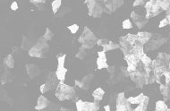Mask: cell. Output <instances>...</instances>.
Masks as SVG:
<instances>
[{"mask_svg":"<svg viewBox=\"0 0 170 111\" xmlns=\"http://www.w3.org/2000/svg\"><path fill=\"white\" fill-rule=\"evenodd\" d=\"M59 80L56 77V72H50L48 76H47V80H46V83L50 87L51 90H55L56 88V86L58 85Z\"/></svg>","mask_w":170,"mask_h":111,"instance_id":"obj_12","label":"cell"},{"mask_svg":"<svg viewBox=\"0 0 170 111\" xmlns=\"http://www.w3.org/2000/svg\"><path fill=\"white\" fill-rule=\"evenodd\" d=\"M131 19H132V20L134 21V23H135V22H137V21H139L143 20L144 18H143V16H141V15L137 14L134 11H133V12L131 13Z\"/></svg>","mask_w":170,"mask_h":111,"instance_id":"obj_37","label":"cell"},{"mask_svg":"<svg viewBox=\"0 0 170 111\" xmlns=\"http://www.w3.org/2000/svg\"><path fill=\"white\" fill-rule=\"evenodd\" d=\"M167 25H169V21H168V19H167V17H166V18H164L163 20H161V21H160L159 28H163V27H166Z\"/></svg>","mask_w":170,"mask_h":111,"instance_id":"obj_42","label":"cell"},{"mask_svg":"<svg viewBox=\"0 0 170 111\" xmlns=\"http://www.w3.org/2000/svg\"><path fill=\"white\" fill-rule=\"evenodd\" d=\"M107 70H108V72L111 74V76L112 75H114V73H115V72H116V65H108V67L107 68Z\"/></svg>","mask_w":170,"mask_h":111,"instance_id":"obj_45","label":"cell"},{"mask_svg":"<svg viewBox=\"0 0 170 111\" xmlns=\"http://www.w3.org/2000/svg\"><path fill=\"white\" fill-rule=\"evenodd\" d=\"M32 46L30 43V39L27 36L22 35V45H21V48L22 50H29Z\"/></svg>","mask_w":170,"mask_h":111,"instance_id":"obj_24","label":"cell"},{"mask_svg":"<svg viewBox=\"0 0 170 111\" xmlns=\"http://www.w3.org/2000/svg\"><path fill=\"white\" fill-rule=\"evenodd\" d=\"M25 68H26L27 75L29 76L30 79H34L40 73V69L39 68L38 65L34 64H26Z\"/></svg>","mask_w":170,"mask_h":111,"instance_id":"obj_11","label":"cell"},{"mask_svg":"<svg viewBox=\"0 0 170 111\" xmlns=\"http://www.w3.org/2000/svg\"><path fill=\"white\" fill-rule=\"evenodd\" d=\"M67 29L70 30V32L72 34H75L78 30H79V25L74 23V24H72V25H68L67 26Z\"/></svg>","mask_w":170,"mask_h":111,"instance_id":"obj_38","label":"cell"},{"mask_svg":"<svg viewBox=\"0 0 170 111\" xmlns=\"http://www.w3.org/2000/svg\"><path fill=\"white\" fill-rule=\"evenodd\" d=\"M140 61H142V63L144 64V66H150V65H151V64H152L151 58L149 57L146 54H145L143 56H142V58L140 59Z\"/></svg>","mask_w":170,"mask_h":111,"instance_id":"obj_33","label":"cell"},{"mask_svg":"<svg viewBox=\"0 0 170 111\" xmlns=\"http://www.w3.org/2000/svg\"><path fill=\"white\" fill-rule=\"evenodd\" d=\"M169 59L170 55L167 54V53H160L158 56V58H157V60L159 62H160L161 64H166L169 61Z\"/></svg>","mask_w":170,"mask_h":111,"instance_id":"obj_26","label":"cell"},{"mask_svg":"<svg viewBox=\"0 0 170 111\" xmlns=\"http://www.w3.org/2000/svg\"><path fill=\"white\" fill-rule=\"evenodd\" d=\"M132 53H134L138 58H142V56H143L145 55V52H144V48H143V45L140 44V43H136L133 46V50H132Z\"/></svg>","mask_w":170,"mask_h":111,"instance_id":"obj_15","label":"cell"},{"mask_svg":"<svg viewBox=\"0 0 170 111\" xmlns=\"http://www.w3.org/2000/svg\"><path fill=\"white\" fill-rule=\"evenodd\" d=\"M103 51L105 52H108V51H111V50H116V49H118L120 48V45L116 43V42H113L111 40H109V42L106 45H104L103 47Z\"/></svg>","mask_w":170,"mask_h":111,"instance_id":"obj_19","label":"cell"},{"mask_svg":"<svg viewBox=\"0 0 170 111\" xmlns=\"http://www.w3.org/2000/svg\"><path fill=\"white\" fill-rule=\"evenodd\" d=\"M75 85L77 86V87H79L80 89H82V90H87V88H86V86L84 85V83L81 81V80H75Z\"/></svg>","mask_w":170,"mask_h":111,"instance_id":"obj_41","label":"cell"},{"mask_svg":"<svg viewBox=\"0 0 170 111\" xmlns=\"http://www.w3.org/2000/svg\"><path fill=\"white\" fill-rule=\"evenodd\" d=\"M84 3L87 4L88 6V14L90 16H91L92 13L94 12L96 6H97V1L96 0H84Z\"/></svg>","mask_w":170,"mask_h":111,"instance_id":"obj_21","label":"cell"},{"mask_svg":"<svg viewBox=\"0 0 170 111\" xmlns=\"http://www.w3.org/2000/svg\"><path fill=\"white\" fill-rule=\"evenodd\" d=\"M65 58H66V54H63V53H59V54H57V55H56L57 65H60V66H65Z\"/></svg>","mask_w":170,"mask_h":111,"instance_id":"obj_30","label":"cell"},{"mask_svg":"<svg viewBox=\"0 0 170 111\" xmlns=\"http://www.w3.org/2000/svg\"><path fill=\"white\" fill-rule=\"evenodd\" d=\"M107 56L105 51H99L98 52V58H97V68L99 70H102L104 68H108V64L107 62Z\"/></svg>","mask_w":170,"mask_h":111,"instance_id":"obj_9","label":"cell"},{"mask_svg":"<svg viewBox=\"0 0 170 111\" xmlns=\"http://www.w3.org/2000/svg\"><path fill=\"white\" fill-rule=\"evenodd\" d=\"M118 40H119V45H120V49H121V51H122L125 55L131 54V53H132V50H133V46H131V45L127 42L125 36H121V37H119Z\"/></svg>","mask_w":170,"mask_h":111,"instance_id":"obj_10","label":"cell"},{"mask_svg":"<svg viewBox=\"0 0 170 111\" xmlns=\"http://www.w3.org/2000/svg\"><path fill=\"white\" fill-rule=\"evenodd\" d=\"M129 77L133 81L135 82L136 86L138 88H143V86L145 84V74L141 73L137 70L132 73H129Z\"/></svg>","mask_w":170,"mask_h":111,"instance_id":"obj_8","label":"cell"},{"mask_svg":"<svg viewBox=\"0 0 170 111\" xmlns=\"http://www.w3.org/2000/svg\"><path fill=\"white\" fill-rule=\"evenodd\" d=\"M108 42H109V39H108V38H99L97 40V45L99 47H103L104 45L108 44Z\"/></svg>","mask_w":170,"mask_h":111,"instance_id":"obj_40","label":"cell"},{"mask_svg":"<svg viewBox=\"0 0 170 111\" xmlns=\"http://www.w3.org/2000/svg\"><path fill=\"white\" fill-rule=\"evenodd\" d=\"M105 95V90L102 88H97L93 92H92V97L95 101H101L103 99V97Z\"/></svg>","mask_w":170,"mask_h":111,"instance_id":"obj_18","label":"cell"},{"mask_svg":"<svg viewBox=\"0 0 170 111\" xmlns=\"http://www.w3.org/2000/svg\"><path fill=\"white\" fill-rule=\"evenodd\" d=\"M67 71H68L67 68H65V66L57 65V68H56V77L59 80V81H65Z\"/></svg>","mask_w":170,"mask_h":111,"instance_id":"obj_17","label":"cell"},{"mask_svg":"<svg viewBox=\"0 0 170 111\" xmlns=\"http://www.w3.org/2000/svg\"><path fill=\"white\" fill-rule=\"evenodd\" d=\"M137 37H138L137 42L140 43V44H142V45H145L151 38L152 33L148 32V31H139L137 33Z\"/></svg>","mask_w":170,"mask_h":111,"instance_id":"obj_14","label":"cell"},{"mask_svg":"<svg viewBox=\"0 0 170 111\" xmlns=\"http://www.w3.org/2000/svg\"><path fill=\"white\" fill-rule=\"evenodd\" d=\"M53 37H54V33L52 32V30H51L49 28H46L45 33H44V35L42 36V38H43L45 40L49 41V40H51V39L53 38Z\"/></svg>","mask_w":170,"mask_h":111,"instance_id":"obj_32","label":"cell"},{"mask_svg":"<svg viewBox=\"0 0 170 111\" xmlns=\"http://www.w3.org/2000/svg\"><path fill=\"white\" fill-rule=\"evenodd\" d=\"M28 54L30 56H32V57H38V58H43L46 56V53L40 51L39 49H38L36 47L32 46L29 50H28Z\"/></svg>","mask_w":170,"mask_h":111,"instance_id":"obj_16","label":"cell"},{"mask_svg":"<svg viewBox=\"0 0 170 111\" xmlns=\"http://www.w3.org/2000/svg\"><path fill=\"white\" fill-rule=\"evenodd\" d=\"M30 3L33 4L36 6L38 4H44L46 3V0H30Z\"/></svg>","mask_w":170,"mask_h":111,"instance_id":"obj_44","label":"cell"},{"mask_svg":"<svg viewBox=\"0 0 170 111\" xmlns=\"http://www.w3.org/2000/svg\"><path fill=\"white\" fill-rule=\"evenodd\" d=\"M49 105H50V101L46 97H44L43 95H40L38 98L37 105L35 106V109H37V110H43V109L48 108L49 107Z\"/></svg>","mask_w":170,"mask_h":111,"instance_id":"obj_13","label":"cell"},{"mask_svg":"<svg viewBox=\"0 0 170 111\" xmlns=\"http://www.w3.org/2000/svg\"><path fill=\"white\" fill-rule=\"evenodd\" d=\"M103 12H104L103 7H102L99 4H97V6H96V8H95V10H94V12L92 13L91 17H93V18H98V17H100V16L102 15Z\"/></svg>","mask_w":170,"mask_h":111,"instance_id":"obj_27","label":"cell"},{"mask_svg":"<svg viewBox=\"0 0 170 111\" xmlns=\"http://www.w3.org/2000/svg\"><path fill=\"white\" fill-rule=\"evenodd\" d=\"M117 105L116 109L117 111H132L131 103L128 101V99L125 98V92H120L117 96Z\"/></svg>","mask_w":170,"mask_h":111,"instance_id":"obj_5","label":"cell"},{"mask_svg":"<svg viewBox=\"0 0 170 111\" xmlns=\"http://www.w3.org/2000/svg\"><path fill=\"white\" fill-rule=\"evenodd\" d=\"M122 28L124 30H130L133 28V23L131 21L130 19H125L123 22H122Z\"/></svg>","mask_w":170,"mask_h":111,"instance_id":"obj_36","label":"cell"},{"mask_svg":"<svg viewBox=\"0 0 170 111\" xmlns=\"http://www.w3.org/2000/svg\"><path fill=\"white\" fill-rule=\"evenodd\" d=\"M18 8H19V6H18V3L17 2H13L12 4H11V9L13 10V11H16V10H18Z\"/></svg>","mask_w":170,"mask_h":111,"instance_id":"obj_47","label":"cell"},{"mask_svg":"<svg viewBox=\"0 0 170 111\" xmlns=\"http://www.w3.org/2000/svg\"><path fill=\"white\" fill-rule=\"evenodd\" d=\"M120 69H121L122 74H123L125 77H129V72L127 71V68H126V67H125V66H121Z\"/></svg>","mask_w":170,"mask_h":111,"instance_id":"obj_46","label":"cell"},{"mask_svg":"<svg viewBox=\"0 0 170 111\" xmlns=\"http://www.w3.org/2000/svg\"><path fill=\"white\" fill-rule=\"evenodd\" d=\"M125 60L127 63V71L129 73L134 72L137 70V64L140 61V58H138L134 53L125 55Z\"/></svg>","mask_w":170,"mask_h":111,"instance_id":"obj_6","label":"cell"},{"mask_svg":"<svg viewBox=\"0 0 170 111\" xmlns=\"http://www.w3.org/2000/svg\"><path fill=\"white\" fill-rule=\"evenodd\" d=\"M125 38H126L127 42H128L131 46H134V44L137 43V39H138L137 34H131V33H128L127 35H125Z\"/></svg>","mask_w":170,"mask_h":111,"instance_id":"obj_28","label":"cell"},{"mask_svg":"<svg viewBox=\"0 0 170 111\" xmlns=\"http://www.w3.org/2000/svg\"><path fill=\"white\" fill-rule=\"evenodd\" d=\"M156 111H170V110L165 101L159 100L156 102Z\"/></svg>","mask_w":170,"mask_h":111,"instance_id":"obj_25","label":"cell"},{"mask_svg":"<svg viewBox=\"0 0 170 111\" xmlns=\"http://www.w3.org/2000/svg\"><path fill=\"white\" fill-rule=\"evenodd\" d=\"M51 89H50V87L45 82V83H43L40 87H39V90H40V92L42 93V94H45V93H47L48 90H50Z\"/></svg>","mask_w":170,"mask_h":111,"instance_id":"obj_39","label":"cell"},{"mask_svg":"<svg viewBox=\"0 0 170 111\" xmlns=\"http://www.w3.org/2000/svg\"><path fill=\"white\" fill-rule=\"evenodd\" d=\"M145 9L147 12L146 18L148 20L151 17L159 15L162 12V9L160 8L157 0H150L147 3H145Z\"/></svg>","mask_w":170,"mask_h":111,"instance_id":"obj_3","label":"cell"},{"mask_svg":"<svg viewBox=\"0 0 170 111\" xmlns=\"http://www.w3.org/2000/svg\"><path fill=\"white\" fill-rule=\"evenodd\" d=\"M149 104V97L145 96L144 98L138 104V107L134 109V111H146Z\"/></svg>","mask_w":170,"mask_h":111,"instance_id":"obj_20","label":"cell"},{"mask_svg":"<svg viewBox=\"0 0 170 111\" xmlns=\"http://www.w3.org/2000/svg\"><path fill=\"white\" fill-rule=\"evenodd\" d=\"M96 1H97V2H98V1H99V2H100V1H103V0H96Z\"/></svg>","mask_w":170,"mask_h":111,"instance_id":"obj_50","label":"cell"},{"mask_svg":"<svg viewBox=\"0 0 170 111\" xmlns=\"http://www.w3.org/2000/svg\"><path fill=\"white\" fill-rule=\"evenodd\" d=\"M144 4H145V1H144V0H134V2L133 3V6H134V7L141 6V5H143Z\"/></svg>","mask_w":170,"mask_h":111,"instance_id":"obj_43","label":"cell"},{"mask_svg":"<svg viewBox=\"0 0 170 111\" xmlns=\"http://www.w3.org/2000/svg\"><path fill=\"white\" fill-rule=\"evenodd\" d=\"M85 56H86L85 48H84V47H81L79 48L78 52L76 53V55H75V57H76V58H78V59H81V60H82V59H84V57H85Z\"/></svg>","mask_w":170,"mask_h":111,"instance_id":"obj_35","label":"cell"},{"mask_svg":"<svg viewBox=\"0 0 170 111\" xmlns=\"http://www.w3.org/2000/svg\"><path fill=\"white\" fill-rule=\"evenodd\" d=\"M97 40L98 38L93 33V31L90 30V28L87 26L83 28L82 33L80 35L78 38V41L82 44V47H84L85 49L92 48L97 44Z\"/></svg>","mask_w":170,"mask_h":111,"instance_id":"obj_2","label":"cell"},{"mask_svg":"<svg viewBox=\"0 0 170 111\" xmlns=\"http://www.w3.org/2000/svg\"><path fill=\"white\" fill-rule=\"evenodd\" d=\"M4 64L9 69H12L14 67V59L12 54L7 55V56L4 59Z\"/></svg>","mask_w":170,"mask_h":111,"instance_id":"obj_22","label":"cell"},{"mask_svg":"<svg viewBox=\"0 0 170 111\" xmlns=\"http://www.w3.org/2000/svg\"><path fill=\"white\" fill-rule=\"evenodd\" d=\"M94 79V75L93 74H87V75H84L82 78V81L84 83V85L86 86L87 90H89L90 88V82Z\"/></svg>","mask_w":170,"mask_h":111,"instance_id":"obj_29","label":"cell"},{"mask_svg":"<svg viewBox=\"0 0 170 111\" xmlns=\"http://www.w3.org/2000/svg\"><path fill=\"white\" fill-rule=\"evenodd\" d=\"M77 111H98L99 109V101H83L79 99L75 103Z\"/></svg>","mask_w":170,"mask_h":111,"instance_id":"obj_4","label":"cell"},{"mask_svg":"<svg viewBox=\"0 0 170 111\" xmlns=\"http://www.w3.org/2000/svg\"><path fill=\"white\" fill-rule=\"evenodd\" d=\"M104 109H105V111H110V105H109V104L106 105V106L104 107Z\"/></svg>","mask_w":170,"mask_h":111,"instance_id":"obj_49","label":"cell"},{"mask_svg":"<svg viewBox=\"0 0 170 111\" xmlns=\"http://www.w3.org/2000/svg\"><path fill=\"white\" fill-rule=\"evenodd\" d=\"M19 51H20L19 47H16V46H15V47H12V54H13V55H16Z\"/></svg>","mask_w":170,"mask_h":111,"instance_id":"obj_48","label":"cell"},{"mask_svg":"<svg viewBox=\"0 0 170 111\" xmlns=\"http://www.w3.org/2000/svg\"><path fill=\"white\" fill-rule=\"evenodd\" d=\"M160 92L161 94H163L166 98L169 97V95L170 94V88L169 87V85H163V84H160Z\"/></svg>","mask_w":170,"mask_h":111,"instance_id":"obj_34","label":"cell"},{"mask_svg":"<svg viewBox=\"0 0 170 111\" xmlns=\"http://www.w3.org/2000/svg\"><path fill=\"white\" fill-rule=\"evenodd\" d=\"M124 4V0H108L105 4L104 12L108 13H112L116 12L119 7H121Z\"/></svg>","mask_w":170,"mask_h":111,"instance_id":"obj_7","label":"cell"},{"mask_svg":"<svg viewBox=\"0 0 170 111\" xmlns=\"http://www.w3.org/2000/svg\"><path fill=\"white\" fill-rule=\"evenodd\" d=\"M61 4H62V0H54V1L52 2V4H51L52 11H53V13H54L55 14L58 12L59 8L61 7Z\"/></svg>","mask_w":170,"mask_h":111,"instance_id":"obj_31","label":"cell"},{"mask_svg":"<svg viewBox=\"0 0 170 111\" xmlns=\"http://www.w3.org/2000/svg\"><path fill=\"white\" fill-rule=\"evenodd\" d=\"M75 93L76 90L74 87L67 85L64 83V81H59L56 88L55 95L59 101H65L73 98L75 97Z\"/></svg>","mask_w":170,"mask_h":111,"instance_id":"obj_1","label":"cell"},{"mask_svg":"<svg viewBox=\"0 0 170 111\" xmlns=\"http://www.w3.org/2000/svg\"><path fill=\"white\" fill-rule=\"evenodd\" d=\"M169 69H170V63H169Z\"/></svg>","mask_w":170,"mask_h":111,"instance_id":"obj_51","label":"cell"},{"mask_svg":"<svg viewBox=\"0 0 170 111\" xmlns=\"http://www.w3.org/2000/svg\"><path fill=\"white\" fill-rule=\"evenodd\" d=\"M144 97H145V95L143 93H140L138 96H136V97H129L127 99H128V101L131 104H136V105H138L144 98Z\"/></svg>","mask_w":170,"mask_h":111,"instance_id":"obj_23","label":"cell"}]
</instances>
